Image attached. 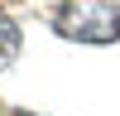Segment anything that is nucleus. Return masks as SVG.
<instances>
[{"label": "nucleus", "instance_id": "obj_1", "mask_svg": "<svg viewBox=\"0 0 120 116\" xmlns=\"http://www.w3.org/2000/svg\"><path fill=\"white\" fill-rule=\"evenodd\" d=\"M48 24L72 44H115L120 39V5L111 0H63Z\"/></svg>", "mask_w": 120, "mask_h": 116}, {"label": "nucleus", "instance_id": "obj_2", "mask_svg": "<svg viewBox=\"0 0 120 116\" xmlns=\"http://www.w3.org/2000/svg\"><path fill=\"white\" fill-rule=\"evenodd\" d=\"M19 44H24L19 24H15V19L5 15V10H0V73H5V68L15 63V58H19Z\"/></svg>", "mask_w": 120, "mask_h": 116}]
</instances>
